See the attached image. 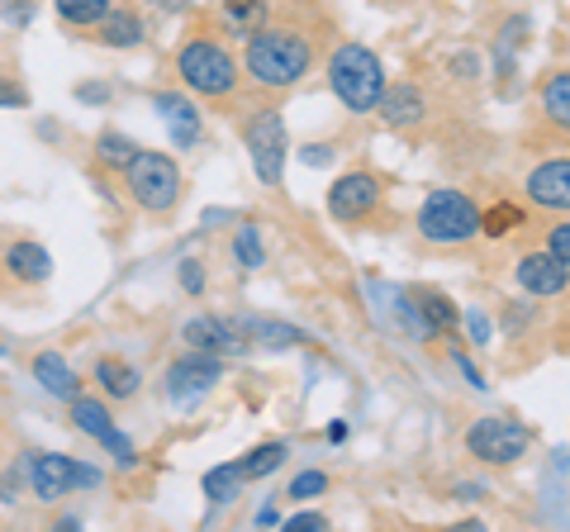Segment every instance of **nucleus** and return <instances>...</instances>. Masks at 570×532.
Returning <instances> with one entry per match:
<instances>
[{
  "label": "nucleus",
  "mask_w": 570,
  "mask_h": 532,
  "mask_svg": "<svg viewBox=\"0 0 570 532\" xmlns=\"http://www.w3.org/2000/svg\"><path fill=\"white\" fill-rule=\"evenodd\" d=\"M247 81L262 91H291L314 72V43L291 24H262L247 33Z\"/></svg>",
  "instance_id": "f257e3e1"
},
{
  "label": "nucleus",
  "mask_w": 570,
  "mask_h": 532,
  "mask_svg": "<svg viewBox=\"0 0 570 532\" xmlns=\"http://www.w3.org/2000/svg\"><path fill=\"white\" fill-rule=\"evenodd\" d=\"M328 86L352 115H376L390 77H385V62L366 43H337L328 58Z\"/></svg>",
  "instance_id": "f03ea898"
},
{
  "label": "nucleus",
  "mask_w": 570,
  "mask_h": 532,
  "mask_svg": "<svg viewBox=\"0 0 570 532\" xmlns=\"http://www.w3.org/2000/svg\"><path fill=\"white\" fill-rule=\"evenodd\" d=\"M176 77H181L186 91L205 96V100H224L238 91V77H243V62L228 52V43L219 39H186L176 48Z\"/></svg>",
  "instance_id": "7ed1b4c3"
},
{
  "label": "nucleus",
  "mask_w": 570,
  "mask_h": 532,
  "mask_svg": "<svg viewBox=\"0 0 570 532\" xmlns=\"http://www.w3.org/2000/svg\"><path fill=\"white\" fill-rule=\"evenodd\" d=\"M124 186H129V200L138 209H148V215H171V209L181 205L186 176L176 167V157L157 152V148H138L129 157V167H124Z\"/></svg>",
  "instance_id": "20e7f679"
},
{
  "label": "nucleus",
  "mask_w": 570,
  "mask_h": 532,
  "mask_svg": "<svg viewBox=\"0 0 570 532\" xmlns=\"http://www.w3.org/2000/svg\"><path fill=\"white\" fill-rule=\"evenodd\" d=\"M419 234L438 247H461L480 234V205L461 190H433L419 205Z\"/></svg>",
  "instance_id": "39448f33"
},
{
  "label": "nucleus",
  "mask_w": 570,
  "mask_h": 532,
  "mask_svg": "<svg viewBox=\"0 0 570 532\" xmlns=\"http://www.w3.org/2000/svg\"><path fill=\"white\" fill-rule=\"evenodd\" d=\"M105 485V471L100 466H86V461H71L62 452H39L29 456V490L39 494L43 504H58L77 490H100Z\"/></svg>",
  "instance_id": "423d86ee"
},
{
  "label": "nucleus",
  "mask_w": 570,
  "mask_h": 532,
  "mask_svg": "<svg viewBox=\"0 0 570 532\" xmlns=\"http://www.w3.org/2000/svg\"><path fill=\"white\" fill-rule=\"evenodd\" d=\"M243 144H247V162H253L257 181L262 186H281L285 176V157H291V134H285V115L281 110H257L243 129Z\"/></svg>",
  "instance_id": "0eeeda50"
},
{
  "label": "nucleus",
  "mask_w": 570,
  "mask_h": 532,
  "mask_svg": "<svg viewBox=\"0 0 570 532\" xmlns=\"http://www.w3.org/2000/svg\"><path fill=\"white\" fill-rule=\"evenodd\" d=\"M532 447V433L528 423L519 418H504V414H485L475 418L466 428V452L475 461H485V466H513V461H523Z\"/></svg>",
  "instance_id": "6e6552de"
},
{
  "label": "nucleus",
  "mask_w": 570,
  "mask_h": 532,
  "mask_svg": "<svg viewBox=\"0 0 570 532\" xmlns=\"http://www.w3.org/2000/svg\"><path fill=\"white\" fill-rule=\"evenodd\" d=\"M219 381H224V362L214 357V352L190 347L186 357H176V362L167 366L163 390H167V400H176V404H195V400H205Z\"/></svg>",
  "instance_id": "1a4fd4ad"
},
{
  "label": "nucleus",
  "mask_w": 570,
  "mask_h": 532,
  "mask_svg": "<svg viewBox=\"0 0 570 532\" xmlns=\"http://www.w3.org/2000/svg\"><path fill=\"white\" fill-rule=\"evenodd\" d=\"M328 215L347 228L376 219L381 215V181L371 171H343L328 186Z\"/></svg>",
  "instance_id": "9d476101"
},
{
  "label": "nucleus",
  "mask_w": 570,
  "mask_h": 532,
  "mask_svg": "<svg viewBox=\"0 0 570 532\" xmlns=\"http://www.w3.org/2000/svg\"><path fill=\"white\" fill-rule=\"evenodd\" d=\"M67 404H71V428L86 433V437H96L100 447L119 461V466H138V447H134V437H124V433L115 428V418H110V410H105L100 400L77 395V400H67Z\"/></svg>",
  "instance_id": "9b49d317"
},
{
  "label": "nucleus",
  "mask_w": 570,
  "mask_h": 532,
  "mask_svg": "<svg viewBox=\"0 0 570 532\" xmlns=\"http://www.w3.org/2000/svg\"><path fill=\"white\" fill-rule=\"evenodd\" d=\"M513 280H519V290L523 295H538V299H551V295H561L570 286V266L557 262L542 247V253H523L519 266H513Z\"/></svg>",
  "instance_id": "f8f14e48"
},
{
  "label": "nucleus",
  "mask_w": 570,
  "mask_h": 532,
  "mask_svg": "<svg viewBox=\"0 0 570 532\" xmlns=\"http://www.w3.org/2000/svg\"><path fill=\"white\" fill-rule=\"evenodd\" d=\"M528 200L538 205V209H570V157H551V162H538L528 171Z\"/></svg>",
  "instance_id": "ddd939ff"
},
{
  "label": "nucleus",
  "mask_w": 570,
  "mask_h": 532,
  "mask_svg": "<svg viewBox=\"0 0 570 532\" xmlns=\"http://www.w3.org/2000/svg\"><path fill=\"white\" fill-rule=\"evenodd\" d=\"M153 105H157V115H163L167 134H171V148H195V144H200V134H205V115L195 110V100L176 96V91H163Z\"/></svg>",
  "instance_id": "4468645a"
},
{
  "label": "nucleus",
  "mask_w": 570,
  "mask_h": 532,
  "mask_svg": "<svg viewBox=\"0 0 570 532\" xmlns=\"http://www.w3.org/2000/svg\"><path fill=\"white\" fill-rule=\"evenodd\" d=\"M181 338L200 352H214V357H228V352L243 347V333L234 318H219V314H195L190 324L181 328Z\"/></svg>",
  "instance_id": "2eb2a0df"
},
{
  "label": "nucleus",
  "mask_w": 570,
  "mask_h": 532,
  "mask_svg": "<svg viewBox=\"0 0 570 532\" xmlns=\"http://www.w3.org/2000/svg\"><path fill=\"white\" fill-rule=\"evenodd\" d=\"M376 110H381V119L390 124V129H419V124L428 119V96H423V86L400 81V86H385Z\"/></svg>",
  "instance_id": "dca6fc26"
},
{
  "label": "nucleus",
  "mask_w": 570,
  "mask_h": 532,
  "mask_svg": "<svg viewBox=\"0 0 570 532\" xmlns=\"http://www.w3.org/2000/svg\"><path fill=\"white\" fill-rule=\"evenodd\" d=\"M234 324H238L243 338H253L262 347H305V343H314L299 324H285V318H272V314H238Z\"/></svg>",
  "instance_id": "f3484780"
},
{
  "label": "nucleus",
  "mask_w": 570,
  "mask_h": 532,
  "mask_svg": "<svg viewBox=\"0 0 570 532\" xmlns=\"http://www.w3.org/2000/svg\"><path fill=\"white\" fill-rule=\"evenodd\" d=\"M6 272L20 280V286H43V280L52 276V253L43 243L20 238V243L6 247Z\"/></svg>",
  "instance_id": "a211bd4d"
},
{
  "label": "nucleus",
  "mask_w": 570,
  "mask_h": 532,
  "mask_svg": "<svg viewBox=\"0 0 570 532\" xmlns=\"http://www.w3.org/2000/svg\"><path fill=\"white\" fill-rule=\"evenodd\" d=\"M414 314H419L428 338H452V333L461 328V314L442 290H414Z\"/></svg>",
  "instance_id": "6ab92c4d"
},
{
  "label": "nucleus",
  "mask_w": 570,
  "mask_h": 532,
  "mask_svg": "<svg viewBox=\"0 0 570 532\" xmlns=\"http://www.w3.org/2000/svg\"><path fill=\"white\" fill-rule=\"evenodd\" d=\"M96 39L105 48H115V52H129V48H138L142 39H148V29H142V14H134L129 6H110V14L96 24Z\"/></svg>",
  "instance_id": "aec40b11"
},
{
  "label": "nucleus",
  "mask_w": 570,
  "mask_h": 532,
  "mask_svg": "<svg viewBox=\"0 0 570 532\" xmlns=\"http://www.w3.org/2000/svg\"><path fill=\"white\" fill-rule=\"evenodd\" d=\"M29 371H33V381H39L52 400H77L81 395V376L67 366V357H58V352H39Z\"/></svg>",
  "instance_id": "412c9836"
},
{
  "label": "nucleus",
  "mask_w": 570,
  "mask_h": 532,
  "mask_svg": "<svg viewBox=\"0 0 570 532\" xmlns=\"http://www.w3.org/2000/svg\"><path fill=\"white\" fill-rule=\"evenodd\" d=\"M243 485H247V475H243L238 461H224V466H209V471H205V481H200L205 500H209V513H219V509L234 504L238 494H243Z\"/></svg>",
  "instance_id": "4be33fe9"
},
{
  "label": "nucleus",
  "mask_w": 570,
  "mask_h": 532,
  "mask_svg": "<svg viewBox=\"0 0 570 532\" xmlns=\"http://www.w3.org/2000/svg\"><path fill=\"white\" fill-rule=\"evenodd\" d=\"M96 385H100L110 400H134L138 390H142V371H138L134 362L100 357V362H96Z\"/></svg>",
  "instance_id": "5701e85b"
},
{
  "label": "nucleus",
  "mask_w": 570,
  "mask_h": 532,
  "mask_svg": "<svg viewBox=\"0 0 570 532\" xmlns=\"http://www.w3.org/2000/svg\"><path fill=\"white\" fill-rule=\"evenodd\" d=\"M266 24V0H224L219 6V29L224 33H238V39H247L253 29Z\"/></svg>",
  "instance_id": "b1692460"
},
{
  "label": "nucleus",
  "mask_w": 570,
  "mask_h": 532,
  "mask_svg": "<svg viewBox=\"0 0 570 532\" xmlns=\"http://www.w3.org/2000/svg\"><path fill=\"white\" fill-rule=\"evenodd\" d=\"M538 100H542V115L557 124V129L570 134V72H551V77L542 81Z\"/></svg>",
  "instance_id": "393cba45"
},
{
  "label": "nucleus",
  "mask_w": 570,
  "mask_h": 532,
  "mask_svg": "<svg viewBox=\"0 0 570 532\" xmlns=\"http://www.w3.org/2000/svg\"><path fill=\"white\" fill-rule=\"evenodd\" d=\"M115 0H52V10H58V20L71 24V29H96L105 14H110Z\"/></svg>",
  "instance_id": "a878e982"
},
{
  "label": "nucleus",
  "mask_w": 570,
  "mask_h": 532,
  "mask_svg": "<svg viewBox=\"0 0 570 532\" xmlns=\"http://www.w3.org/2000/svg\"><path fill=\"white\" fill-rule=\"evenodd\" d=\"M285 456H291V447H285V442H262V447L247 452L238 466H243L247 481H266V475H276V471L285 466Z\"/></svg>",
  "instance_id": "bb28decb"
},
{
  "label": "nucleus",
  "mask_w": 570,
  "mask_h": 532,
  "mask_svg": "<svg viewBox=\"0 0 570 532\" xmlns=\"http://www.w3.org/2000/svg\"><path fill=\"white\" fill-rule=\"evenodd\" d=\"M523 224H528V215L519 205H509V200L480 209V234L485 238H504V234H513V228H523Z\"/></svg>",
  "instance_id": "cd10ccee"
},
{
  "label": "nucleus",
  "mask_w": 570,
  "mask_h": 532,
  "mask_svg": "<svg viewBox=\"0 0 570 532\" xmlns=\"http://www.w3.org/2000/svg\"><path fill=\"white\" fill-rule=\"evenodd\" d=\"M234 262L243 266V272H257V266L266 262V247H262L257 224H243L238 234H234Z\"/></svg>",
  "instance_id": "c85d7f7f"
},
{
  "label": "nucleus",
  "mask_w": 570,
  "mask_h": 532,
  "mask_svg": "<svg viewBox=\"0 0 570 532\" xmlns=\"http://www.w3.org/2000/svg\"><path fill=\"white\" fill-rule=\"evenodd\" d=\"M138 148H134V138H124V134H115V129H105L100 138H96V157L105 167H129V157H134Z\"/></svg>",
  "instance_id": "c756f323"
},
{
  "label": "nucleus",
  "mask_w": 570,
  "mask_h": 532,
  "mask_svg": "<svg viewBox=\"0 0 570 532\" xmlns=\"http://www.w3.org/2000/svg\"><path fill=\"white\" fill-rule=\"evenodd\" d=\"M328 490V475L324 471H299L291 485H285V494H291L295 504H309V500H318V494Z\"/></svg>",
  "instance_id": "7c9ffc66"
},
{
  "label": "nucleus",
  "mask_w": 570,
  "mask_h": 532,
  "mask_svg": "<svg viewBox=\"0 0 570 532\" xmlns=\"http://www.w3.org/2000/svg\"><path fill=\"white\" fill-rule=\"evenodd\" d=\"M181 290L186 295H205V266L195 262V257L181 262Z\"/></svg>",
  "instance_id": "2f4dec72"
},
{
  "label": "nucleus",
  "mask_w": 570,
  "mask_h": 532,
  "mask_svg": "<svg viewBox=\"0 0 570 532\" xmlns=\"http://www.w3.org/2000/svg\"><path fill=\"white\" fill-rule=\"evenodd\" d=\"M547 253L570 266V224H557V228H551V234H547Z\"/></svg>",
  "instance_id": "473e14b6"
},
{
  "label": "nucleus",
  "mask_w": 570,
  "mask_h": 532,
  "mask_svg": "<svg viewBox=\"0 0 570 532\" xmlns=\"http://www.w3.org/2000/svg\"><path fill=\"white\" fill-rule=\"evenodd\" d=\"M281 528H285V532H324L328 519H324V513H291V519H285Z\"/></svg>",
  "instance_id": "72a5a7b5"
},
{
  "label": "nucleus",
  "mask_w": 570,
  "mask_h": 532,
  "mask_svg": "<svg viewBox=\"0 0 570 532\" xmlns=\"http://www.w3.org/2000/svg\"><path fill=\"white\" fill-rule=\"evenodd\" d=\"M452 77H461V81L480 77V58H475V52H461V58H452Z\"/></svg>",
  "instance_id": "f704fd0d"
},
{
  "label": "nucleus",
  "mask_w": 570,
  "mask_h": 532,
  "mask_svg": "<svg viewBox=\"0 0 570 532\" xmlns=\"http://www.w3.org/2000/svg\"><path fill=\"white\" fill-rule=\"evenodd\" d=\"M6 20H10L14 29L29 24V20H33V6H29V0H6Z\"/></svg>",
  "instance_id": "c9c22d12"
},
{
  "label": "nucleus",
  "mask_w": 570,
  "mask_h": 532,
  "mask_svg": "<svg viewBox=\"0 0 570 532\" xmlns=\"http://www.w3.org/2000/svg\"><path fill=\"white\" fill-rule=\"evenodd\" d=\"M20 105H29V96L20 91V86H6V81H0V110H20Z\"/></svg>",
  "instance_id": "e433bc0d"
},
{
  "label": "nucleus",
  "mask_w": 570,
  "mask_h": 532,
  "mask_svg": "<svg viewBox=\"0 0 570 532\" xmlns=\"http://www.w3.org/2000/svg\"><path fill=\"white\" fill-rule=\"evenodd\" d=\"M77 100H86V105H105V100H110V86H91V81H81V86H77Z\"/></svg>",
  "instance_id": "4c0bfd02"
},
{
  "label": "nucleus",
  "mask_w": 570,
  "mask_h": 532,
  "mask_svg": "<svg viewBox=\"0 0 570 532\" xmlns=\"http://www.w3.org/2000/svg\"><path fill=\"white\" fill-rule=\"evenodd\" d=\"M456 366H461V376H466L475 390H485V376H480V366L466 357V352H456Z\"/></svg>",
  "instance_id": "58836bf2"
},
{
  "label": "nucleus",
  "mask_w": 570,
  "mask_h": 532,
  "mask_svg": "<svg viewBox=\"0 0 570 532\" xmlns=\"http://www.w3.org/2000/svg\"><path fill=\"white\" fill-rule=\"evenodd\" d=\"M466 328H471V343H490V318L485 314H471Z\"/></svg>",
  "instance_id": "ea45409f"
},
{
  "label": "nucleus",
  "mask_w": 570,
  "mask_h": 532,
  "mask_svg": "<svg viewBox=\"0 0 570 532\" xmlns=\"http://www.w3.org/2000/svg\"><path fill=\"white\" fill-rule=\"evenodd\" d=\"M333 162V148L328 144H314L309 152H305V167H328Z\"/></svg>",
  "instance_id": "a19ab883"
},
{
  "label": "nucleus",
  "mask_w": 570,
  "mask_h": 532,
  "mask_svg": "<svg viewBox=\"0 0 570 532\" xmlns=\"http://www.w3.org/2000/svg\"><path fill=\"white\" fill-rule=\"evenodd\" d=\"M456 494H461V500H480V494H485V485H471V481H466V485H456Z\"/></svg>",
  "instance_id": "79ce46f5"
},
{
  "label": "nucleus",
  "mask_w": 570,
  "mask_h": 532,
  "mask_svg": "<svg viewBox=\"0 0 570 532\" xmlns=\"http://www.w3.org/2000/svg\"><path fill=\"white\" fill-rule=\"evenodd\" d=\"M328 442H347V423H328Z\"/></svg>",
  "instance_id": "37998d69"
},
{
  "label": "nucleus",
  "mask_w": 570,
  "mask_h": 532,
  "mask_svg": "<svg viewBox=\"0 0 570 532\" xmlns=\"http://www.w3.org/2000/svg\"><path fill=\"white\" fill-rule=\"evenodd\" d=\"M157 6L171 10V14H181V10H186V0H157Z\"/></svg>",
  "instance_id": "c03bdc74"
},
{
  "label": "nucleus",
  "mask_w": 570,
  "mask_h": 532,
  "mask_svg": "<svg viewBox=\"0 0 570 532\" xmlns=\"http://www.w3.org/2000/svg\"><path fill=\"white\" fill-rule=\"evenodd\" d=\"M285 6H309V0H285Z\"/></svg>",
  "instance_id": "a18cd8bd"
},
{
  "label": "nucleus",
  "mask_w": 570,
  "mask_h": 532,
  "mask_svg": "<svg viewBox=\"0 0 570 532\" xmlns=\"http://www.w3.org/2000/svg\"><path fill=\"white\" fill-rule=\"evenodd\" d=\"M566 328H570V318H566Z\"/></svg>",
  "instance_id": "49530a36"
},
{
  "label": "nucleus",
  "mask_w": 570,
  "mask_h": 532,
  "mask_svg": "<svg viewBox=\"0 0 570 532\" xmlns=\"http://www.w3.org/2000/svg\"><path fill=\"white\" fill-rule=\"evenodd\" d=\"M0 6H6V0H0Z\"/></svg>",
  "instance_id": "de8ad7c7"
}]
</instances>
